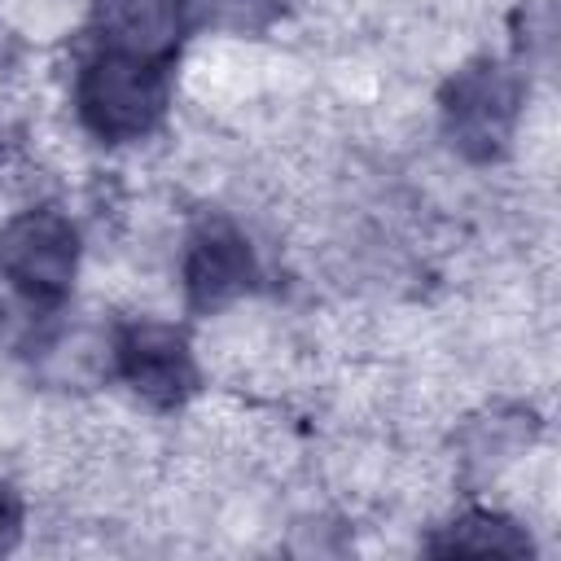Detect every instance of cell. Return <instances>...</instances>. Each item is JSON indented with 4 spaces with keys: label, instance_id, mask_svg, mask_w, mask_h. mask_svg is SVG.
<instances>
[{
    "label": "cell",
    "instance_id": "ba28073f",
    "mask_svg": "<svg viewBox=\"0 0 561 561\" xmlns=\"http://www.w3.org/2000/svg\"><path fill=\"white\" fill-rule=\"evenodd\" d=\"M175 4L184 22L219 26V31H263L285 9V0H175Z\"/></svg>",
    "mask_w": 561,
    "mask_h": 561
},
{
    "label": "cell",
    "instance_id": "277c9868",
    "mask_svg": "<svg viewBox=\"0 0 561 561\" xmlns=\"http://www.w3.org/2000/svg\"><path fill=\"white\" fill-rule=\"evenodd\" d=\"M114 359H118V377H123L140 399H149V403H158V408L184 403V399L193 394V386H197V368H193L188 342H184V333H175L171 324L140 320V324L118 329Z\"/></svg>",
    "mask_w": 561,
    "mask_h": 561
},
{
    "label": "cell",
    "instance_id": "8992f818",
    "mask_svg": "<svg viewBox=\"0 0 561 561\" xmlns=\"http://www.w3.org/2000/svg\"><path fill=\"white\" fill-rule=\"evenodd\" d=\"M101 48L171 61L180 48L184 13L175 0H96Z\"/></svg>",
    "mask_w": 561,
    "mask_h": 561
},
{
    "label": "cell",
    "instance_id": "6da1fadb",
    "mask_svg": "<svg viewBox=\"0 0 561 561\" xmlns=\"http://www.w3.org/2000/svg\"><path fill=\"white\" fill-rule=\"evenodd\" d=\"M171 61H153V57H136V53H118V48H101L75 88L79 101V118L92 136L118 145V140H140L158 127L162 110H167V79Z\"/></svg>",
    "mask_w": 561,
    "mask_h": 561
},
{
    "label": "cell",
    "instance_id": "3957f363",
    "mask_svg": "<svg viewBox=\"0 0 561 561\" xmlns=\"http://www.w3.org/2000/svg\"><path fill=\"white\" fill-rule=\"evenodd\" d=\"M517 105H522V88L513 70H504L500 61L465 66L443 92V123L451 145L473 162L500 158L508 149Z\"/></svg>",
    "mask_w": 561,
    "mask_h": 561
},
{
    "label": "cell",
    "instance_id": "52a82bcc",
    "mask_svg": "<svg viewBox=\"0 0 561 561\" xmlns=\"http://www.w3.org/2000/svg\"><path fill=\"white\" fill-rule=\"evenodd\" d=\"M430 552H443V557H451V552H473V557H486V552H495V557H522V552H530V539L513 526V522H504V517H495V513H465L460 522H451V526H443V535L430 543Z\"/></svg>",
    "mask_w": 561,
    "mask_h": 561
},
{
    "label": "cell",
    "instance_id": "9c48e42d",
    "mask_svg": "<svg viewBox=\"0 0 561 561\" xmlns=\"http://www.w3.org/2000/svg\"><path fill=\"white\" fill-rule=\"evenodd\" d=\"M22 535V504L9 482H0V552H9Z\"/></svg>",
    "mask_w": 561,
    "mask_h": 561
},
{
    "label": "cell",
    "instance_id": "5b68a950",
    "mask_svg": "<svg viewBox=\"0 0 561 561\" xmlns=\"http://www.w3.org/2000/svg\"><path fill=\"white\" fill-rule=\"evenodd\" d=\"M254 285V250L250 241L224 224H202L184 245V294L197 311H215L232 298H241Z\"/></svg>",
    "mask_w": 561,
    "mask_h": 561
},
{
    "label": "cell",
    "instance_id": "7a4b0ae2",
    "mask_svg": "<svg viewBox=\"0 0 561 561\" xmlns=\"http://www.w3.org/2000/svg\"><path fill=\"white\" fill-rule=\"evenodd\" d=\"M79 263V237L70 219L53 210H22L0 228V272L35 307H53L70 294Z\"/></svg>",
    "mask_w": 561,
    "mask_h": 561
}]
</instances>
